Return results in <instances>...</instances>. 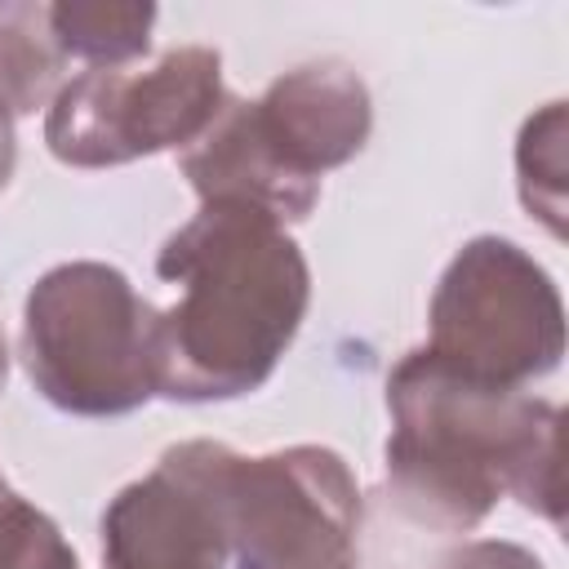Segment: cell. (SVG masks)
Segmentation results:
<instances>
[{"label": "cell", "mask_w": 569, "mask_h": 569, "mask_svg": "<svg viewBox=\"0 0 569 569\" xmlns=\"http://www.w3.org/2000/svg\"><path fill=\"white\" fill-rule=\"evenodd\" d=\"M387 498L436 533H471L502 493L560 525V405L471 382L413 347L387 373Z\"/></svg>", "instance_id": "cell-1"}, {"label": "cell", "mask_w": 569, "mask_h": 569, "mask_svg": "<svg viewBox=\"0 0 569 569\" xmlns=\"http://www.w3.org/2000/svg\"><path fill=\"white\" fill-rule=\"evenodd\" d=\"M178 289L160 311V396L236 400L258 391L302 329L311 271L298 240L249 204H200L160 253Z\"/></svg>", "instance_id": "cell-2"}, {"label": "cell", "mask_w": 569, "mask_h": 569, "mask_svg": "<svg viewBox=\"0 0 569 569\" xmlns=\"http://www.w3.org/2000/svg\"><path fill=\"white\" fill-rule=\"evenodd\" d=\"M18 351L31 387L76 418H120L160 396V307L93 258L31 284Z\"/></svg>", "instance_id": "cell-3"}, {"label": "cell", "mask_w": 569, "mask_h": 569, "mask_svg": "<svg viewBox=\"0 0 569 569\" xmlns=\"http://www.w3.org/2000/svg\"><path fill=\"white\" fill-rule=\"evenodd\" d=\"M227 569H356L360 489L342 453L289 445L258 458L209 440Z\"/></svg>", "instance_id": "cell-4"}, {"label": "cell", "mask_w": 569, "mask_h": 569, "mask_svg": "<svg viewBox=\"0 0 569 569\" xmlns=\"http://www.w3.org/2000/svg\"><path fill=\"white\" fill-rule=\"evenodd\" d=\"M445 369L525 391L565 356V302L547 267L507 236H471L427 307V347Z\"/></svg>", "instance_id": "cell-5"}, {"label": "cell", "mask_w": 569, "mask_h": 569, "mask_svg": "<svg viewBox=\"0 0 569 569\" xmlns=\"http://www.w3.org/2000/svg\"><path fill=\"white\" fill-rule=\"evenodd\" d=\"M222 102V58L209 44L169 49L151 67H89L49 102L44 147L71 169H116L156 151H187Z\"/></svg>", "instance_id": "cell-6"}, {"label": "cell", "mask_w": 569, "mask_h": 569, "mask_svg": "<svg viewBox=\"0 0 569 569\" xmlns=\"http://www.w3.org/2000/svg\"><path fill=\"white\" fill-rule=\"evenodd\" d=\"M102 569H227V533L209 489V440L160 453L102 511Z\"/></svg>", "instance_id": "cell-7"}, {"label": "cell", "mask_w": 569, "mask_h": 569, "mask_svg": "<svg viewBox=\"0 0 569 569\" xmlns=\"http://www.w3.org/2000/svg\"><path fill=\"white\" fill-rule=\"evenodd\" d=\"M258 138L307 187L338 164H347L373 129V98L356 67L338 58L302 62L267 84L262 98L249 102Z\"/></svg>", "instance_id": "cell-8"}, {"label": "cell", "mask_w": 569, "mask_h": 569, "mask_svg": "<svg viewBox=\"0 0 569 569\" xmlns=\"http://www.w3.org/2000/svg\"><path fill=\"white\" fill-rule=\"evenodd\" d=\"M62 67H67V53L53 40L49 4L4 0L0 4V93L13 120L58 98Z\"/></svg>", "instance_id": "cell-9"}, {"label": "cell", "mask_w": 569, "mask_h": 569, "mask_svg": "<svg viewBox=\"0 0 569 569\" xmlns=\"http://www.w3.org/2000/svg\"><path fill=\"white\" fill-rule=\"evenodd\" d=\"M49 27L67 58H80L89 67H124L151 49L156 4L58 0L49 4Z\"/></svg>", "instance_id": "cell-10"}, {"label": "cell", "mask_w": 569, "mask_h": 569, "mask_svg": "<svg viewBox=\"0 0 569 569\" xmlns=\"http://www.w3.org/2000/svg\"><path fill=\"white\" fill-rule=\"evenodd\" d=\"M565 102H547L520 124L516 138V182L525 209L551 231L565 236Z\"/></svg>", "instance_id": "cell-11"}, {"label": "cell", "mask_w": 569, "mask_h": 569, "mask_svg": "<svg viewBox=\"0 0 569 569\" xmlns=\"http://www.w3.org/2000/svg\"><path fill=\"white\" fill-rule=\"evenodd\" d=\"M0 569H80L62 529L9 485H0Z\"/></svg>", "instance_id": "cell-12"}, {"label": "cell", "mask_w": 569, "mask_h": 569, "mask_svg": "<svg viewBox=\"0 0 569 569\" xmlns=\"http://www.w3.org/2000/svg\"><path fill=\"white\" fill-rule=\"evenodd\" d=\"M436 569H547L529 547L507 542V538H476L453 547Z\"/></svg>", "instance_id": "cell-13"}, {"label": "cell", "mask_w": 569, "mask_h": 569, "mask_svg": "<svg viewBox=\"0 0 569 569\" xmlns=\"http://www.w3.org/2000/svg\"><path fill=\"white\" fill-rule=\"evenodd\" d=\"M13 164H18V138H13V111H9V102H4V93H0V191L9 187V178H13Z\"/></svg>", "instance_id": "cell-14"}, {"label": "cell", "mask_w": 569, "mask_h": 569, "mask_svg": "<svg viewBox=\"0 0 569 569\" xmlns=\"http://www.w3.org/2000/svg\"><path fill=\"white\" fill-rule=\"evenodd\" d=\"M0 485H4V476H0Z\"/></svg>", "instance_id": "cell-15"}]
</instances>
